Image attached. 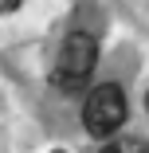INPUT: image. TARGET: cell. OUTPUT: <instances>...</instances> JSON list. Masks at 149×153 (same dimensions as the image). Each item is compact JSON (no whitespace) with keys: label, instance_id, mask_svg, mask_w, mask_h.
<instances>
[{"label":"cell","instance_id":"cell-4","mask_svg":"<svg viewBox=\"0 0 149 153\" xmlns=\"http://www.w3.org/2000/svg\"><path fill=\"white\" fill-rule=\"evenodd\" d=\"M145 110H149V90H145Z\"/></svg>","mask_w":149,"mask_h":153},{"label":"cell","instance_id":"cell-2","mask_svg":"<svg viewBox=\"0 0 149 153\" xmlns=\"http://www.w3.org/2000/svg\"><path fill=\"white\" fill-rule=\"evenodd\" d=\"M130 114V102H126V90L118 82H98L90 94H86V106H82V126L90 137H114L122 130V122Z\"/></svg>","mask_w":149,"mask_h":153},{"label":"cell","instance_id":"cell-3","mask_svg":"<svg viewBox=\"0 0 149 153\" xmlns=\"http://www.w3.org/2000/svg\"><path fill=\"white\" fill-rule=\"evenodd\" d=\"M98 153H149V145L137 141V137H114V141H106V149H98Z\"/></svg>","mask_w":149,"mask_h":153},{"label":"cell","instance_id":"cell-1","mask_svg":"<svg viewBox=\"0 0 149 153\" xmlns=\"http://www.w3.org/2000/svg\"><path fill=\"white\" fill-rule=\"evenodd\" d=\"M94 67H98V39L86 32V27H75V32H67L63 47H59L51 82L63 90V94H82L90 75H94Z\"/></svg>","mask_w":149,"mask_h":153}]
</instances>
